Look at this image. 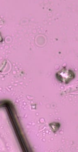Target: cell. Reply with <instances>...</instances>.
<instances>
[{"mask_svg": "<svg viewBox=\"0 0 78 152\" xmlns=\"http://www.w3.org/2000/svg\"><path fill=\"white\" fill-rule=\"evenodd\" d=\"M56 76L58 80L65 84L69 83L74 78V74L73 72L65 68H63L57 72Z\"/></svg>", "mask_w": 78, "mask_h": 152, "instance_id": "1", "label": "cell"}, {"mask_svg": "<svg viewBox=\"0 0 78 152\" xmlns=\"http://www.w3.org/2000/svg\"><path fill=\"white\" fill-rule=\"evenodd\" d=\"M2 40V37H1V35H0V42Z\"/></svg>", "mask_w": 78, "mask_h": 152, "instance_id": "2", "label": "cell"}]
</instances>
